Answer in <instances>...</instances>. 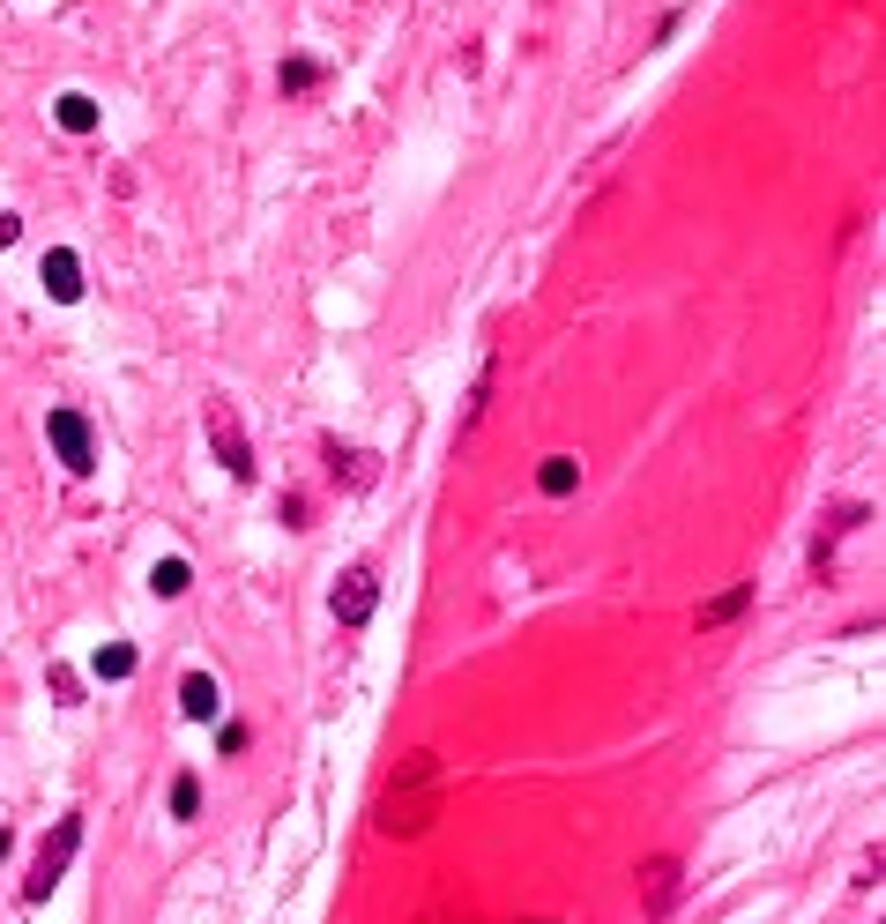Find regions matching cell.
Returning a JSON list of instances; mask_svg holds the SVG:
<instances>
[{"label":"cell","instance_id":"1","mask_svg":"<svg viewBox=\"0 0 886 924\" xmlns=\"http://www.w3.org/2000/svg\"><path fill=\"white\" fill-rule=\"evenodd\" d=\"M432 813H440V760L410 754V760H403V775L387 783V798H380L373 820H380V836H424Z\"/></svg>","mask_w":886,"mask_h":924},{"label":"cell","instance_id":"2","mask_svg":"<svg viewBox=\"0 0 886 924\" xmlns=\"http://www.w3.org/2000/svg\"><path fill=\"white\" fill-rule=\"evenodd\" d=\"M75 850H83V813L52 820V836H45V842H38V857H31V880H23V895H31V902H45V895L60 887V873L75 865Z\"/></svg>","mask_w":886,"mask_h":924},{"label":"cell","instance_id":"3","mask_svg":"<svg viewBox=\"0 0 886 924\" xmlns=\"http://www.w3.org/2000/svg\"><path fill=\"white\" fill-rule=\"evenodd\" d=\"M209 448H216V462H224L239 485H253V448H247V425H239L231 403H209Z\"/></svg>","mask_w":886,"mask_h":924},{"label":"cell","instance_id":"4","mask_svg":"<svg viewBox=\"0 0 886 924\" xmlns=\"http://www.w3.org/2000/svg\"><path fill=\"white\" fill-rule=\"evenodd\" d=\"M45 440H52V455L68 462L75 477L97 470V448H89V418H83V411H52V418H45Z\"/></svg>","mask_w":886,"mask_h":924},{"label":"cell","instance_id":"5","mask_svg":"<svg viewBox=\"0 0 886 924\" xmlns=\"http://www.w3.org/2000/svg\"><path fill=\"white\" fill-rule=\"evenodd\" d=\"M678 887H685V865H678V857H648V865H640V910H648V917H671Z\"/></svg>","mask_w":886,"mask_h":924},{"label":"cell","instance_id":"6","mask_svg":"<svg viewBox=\"0 0 886 924\" xmlns=\"http://www.w3.org/2000/svg\"><path fill=\"white\" fill-rule=\"evenodd\" d=\"M373 604H380L373 567H350V574L336 582V627H366V619H373Z\"/></svg>","mask_w":886,"mask_h":924},{"label":"cell","instance_id":"7","mask_svg":"<svg viewBox=\"0 0 886 924\" xmlns=\"http://www.w3.org/2000/svg\"><path fill=\"white\" fill-rule=\"evenodd\" d=\"M38 284L60 298V306H75V298H83V261H75L68 247H52V253L38 261Z\"/></svg>","mask_w":886,"mask_h":924},{"label":"cell","instance_id":"8","mask_svg":"<svg viewBox=\"0 0 886 924\" xmlns=\"http://www.w3.org/2000/svg\"><path fill=\"white\" fill-rule=\"evenodd\" d=\"M179 709L194 715V723H216V709H224V701H216V678L209 672H187V678H179Z\"/></svg>","mask_w":886,"mask_h":924},{"label":"cell","instance_id":"9","mask_svg":"<svg viewBox=\"0 0 886 924\" xmlns=\"http://www.w3.org/2000/svg\"><path fill=\"white\" fill-rule=\"evenodd\" d=\"M52 120L68 127V134H89V127H97V97H89V90H60V97H52Z\"/></svg>","mask_w":886,"mask_h":924},{"label":"cell","instance_id":"10","mask_svg":"<svg viewBox=\"0 0 886 924\" xmlns=\"http://www.w3.org/2000/svg\"><path fill=\"white\" fill-rule=\"evenodd\" d=\"M745 604H753V582H730V589H722V596H716V604H701V633L730 627V619H738Z\"/></svg>","mask_w":886,"mask_h":924},{"label":"cell","instance_id":"11","mask_svg":"<svg viewBox=\"0 0 886 924\" xmlns=\"http://www.w3.org/2000/svg\"><path fill=\"white\" fill-rule=\"evenodd\" d=\"M537 485H544L551 500H566V493L582 485V462H574V455H544V470H537Z\"/></svg>","mask_w":886,"mask_h":924},{"label":"cell","instance_id":"12","mask_svg":"<svg viewBox=\"0 0 886 924\" xmlns=\"http://www.w3.org/2000/svg\"><path fill=\"white\" fill-rule=\"evenodd\" d=\"M149 589H157V596H187V589H194V567H187V559H157V567H149Z\"/></svg>","mask_w":886,"mask_h":924},{"label":"cell","instance_id":"13","mask_svg":"<svg viewBox=\"0 0 886 924\" xmlns=\"http://www.w3.org/2000/svg\"><path fill=\"white\" fill-rule=\"evenodd\" d=\"M134 664H142V656H134V649H127V641H105V649H97V664H89V672H97V678H134Z\"/></svg>","mask_w":886,"mask_h":924},{"label":"cell","instance_id":"14","mask_svg":"<svg viewBox=\"0 0 886 924\" xmlns=\"http://www.w3.org/2000/svg\"><path fill=\"white\" fill-rule=\"evenodd\" d=\"M336 477L350 485V493H366V485L380 477V455H336Z\"/></svg>","mask_w":886,"mask_h":924},{"label":"cell","instance_id":"15","mask_svg":"<svg viewBox=\"0 0 886 924\" xmlns=\"http://www.w3.org/2000/svg\"><path fill=\"white\" fill-rule=\"evenodd\" d=\"M194 813H202V783L179 775V783H171V820H194Z\"/></svg>","mask_w":886,"mask_h":924},{"label":"cell","instance_id":"16","mask_svg":"<svg viewBox=\"0 0 886 924\" xmlns=\"http://www.w3.org/2000/svg\"><path fill=\"white\" fill-rule=\"evenodd\" d=\"M276 83H284V90H313V83H321V68H313V60H284Z\"/></svg>","mask_w":886,"mask_h":924},{"label":"cell","instance_id":"17","mask_svg":"<svg viewBox=\"0 0 886 924\" xmlns=\"http://www.w3.org/2000/svg\"><path fill=\"white\" fill-rule=\"evenodd\" d=\"M424 924H477V917H469L463 902H440V910H432V917H424Z\"/></svg>","mask_w":886,"mask_h":924},{"label":"cell","instance_id":"18","mask_svg":"<svg viewBox=\"0 0 886 924\" xmlns=\"http://www.w3.org/2000/svg\"><path fill=\"white\" fill-rule=\"evenodd\" d=\"M15 232H23V224H15V216L0 210V247H15Z\"/></svg>","mask_w":886,"mask_h":924},{"label":"cell","instance_id":"19","mask_svg":"<svg viewBox=\"0 0 886 924\" xmlns=\"http://www.w3.org/2000/svg\"><path fill=\"white\" fill-rule=\"evenodd\" d=\"M8 842H15V836H8V828H0V857H8Z\"/></svg>","mask_w":886,"mask_h":924}]
</instances>
